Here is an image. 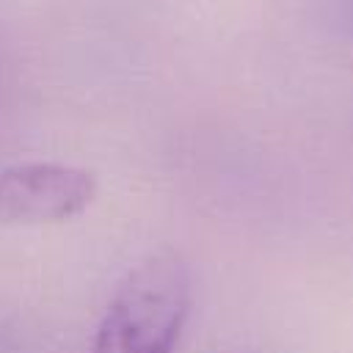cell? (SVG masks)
I'll return each mask as SVG.
<instances>
[{
  "mask_svg": "<svg viewBox=\"0 0 353 353\" xmlns=\"http://www.w3.org/2000/svg\"><path fill=\"white\" fill-rule=\"evenodd\" d=\"M188 306L190 276L185 259L171 248L152 251L119 281L91 353H171Z\"/></svg>",
  "mask_w": 353,
  "mask_h": 353,
  "instance_id": "1",
  "label": "cell"
},
{
  "mask_svg": "<svg viewBox=\"0 0 353 353\" xmlns=\"http://www.w3.org/2000/svg\"><path fill=\"white\" fill-rule=\"evenodd\" d=\"M97 196L91 171L63 163H19L0 171V223L36 226L80 215Z\"/></svg>",
  "mask_w": 353,
  "mask_h": 353,
  "instance_id": "2",
  "label": "cell"
}]
</instances>
